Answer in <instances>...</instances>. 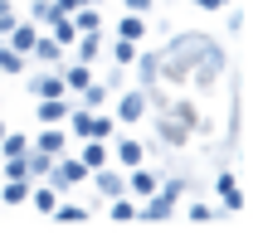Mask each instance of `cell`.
I'll return each instance as SVG.
<instances>
[{
    "instance_id": "obj_5",
    "label": "cell",
    "mask_w": 263,
    "mask_h": 243,
    "mask_svg": "<svg viewBox=\"0 0 263 243\" xmlns=\"http://www.w3.org/2000/svg\"><path fill=\"white\" fill-rule=\"evenodd\" d=\"M29 58H34V64H44V68H59L68 58V49L59 44L54 34H34V44H29Z\"/></svg>"
},
{
    "instance_id": "obj_12",
    "label": "cell",
    "mask_w": 263,
    "mask_h": 243,
    "mask_svg": "<svg viewBox=\"0 0 263 243\" xmlns=\"http://www.w3.org/2000/svg\"><path fill=\"white\" fill-rule=\"evenodd\" d=\"M59 78H64L68 93H83L88 83H93V64H78V58H64L59 64Z\"/></svg>"
},
{
    "instance_id": "obj_32",
    "label": "cell",
    "mask_w": 263,
    "mask_h": 243,
    "mask_svg": "<svg viewBox=\"0 0 263 243\" xmlns=\"http://www.w3.org/2000/svg\"><path fill=\"white\" fill-rule=\"evenodd\" d=\"M103 83H107V93H117V88H122V68L112 64V68H107V78H103Z\"/></svg>"
},
{
    "instance_id": "obj_37",
    "label": "cell",
    "mask_w": 263,
    "mask_h": 243,
    "mask_svg": "<svg viewBox=\"0 0 263 243\" xmlns=\"http://www.w3.org/2000/svg\"><path fill=\"white\" fill-rule=\"evenodd\" d=\"M88 5H103V0H88Z\"/></svg>"
},
{
    "instance_id": "obj_3",
    "label": "cell",
    "mask_w": 263,
    "mask_h": 243,
    "mask_svg": "<svg viewBox=\"0 0 263 243\" xmlns=\"http://www.w3.org/2000/svg\"><path fill=\"white\" fill-rule=\"evenodd\" d=\"M44 180L59 190V195H68L73 185H83V180H88V166H83L78 156H68V151H64V156H54V166H49V175H44Z\"/></svg>"
},
{
    "instance_id": "obj_7",
    "label": "cell",
    "mask_w": 263,
    "mask_h": 243,
    "mask_svg": "<svg viewBox=\"0 0 263 243\" xmlns=\"http://www.w3.org/2000/svg\"><path fill=\"white\" fill-rule=\"evenodd\" d=\"M112 160H117L122 170L146 166V141H137V136H117V141H112Z\"/></svg>"
},
{
    "instance_id": "obj_18",
    "label": "cell",
    "mask_w": 263,
    "mask_h": 243,
    "mask_svg": "<svg viewBox=\"0 0 263 243\" xmlns=\"http://www.w3.org/2000/svg\"><path fill=\"white\" fill-rule=\"evenodd\" d=\"M25 205H34L39 214H54V205H59V190L49 185V180H39V185H29V199Z\"/></svg>"
},
{
    "instance_id": "obj_16",
    "label": "cell",
    "mask_w": 263,
    "mask_h": 243,
    "mask_svg": "<svg viewBox=\"0 0 263 243\" xmlns=\"http://www.w3.org/2000/svg\"><path fill=\"white\" fill-rule=\"evenodd\" d=\"M132 68H137V88H156V83H161L156 49H151V54H137V58H132Z\"/></svg>"
},
{
    "instance_id": "obj_28",
    "label": "cell",
    "mask_w": 263,
    "mask_h": 243,
    "mask_svg": "<svg viewBox=\"0 0 263 243\" xmlns=\"http://www.w3.org/2000/svg\"><path fill=\"white\" fill-rule=\"evenodd\" d=\"M156 190H166L171 199H180V195H185V190H190V180H185V175H166V180H161Z\"/></svg>"
},
{
    "instance_id": "obj_15",
    "label": "cell",
    "mask_w": 263,
    "mask_h": 243,
    "mask_svg": "<svg viewBox=\"0 0 263 243\" xmlns=\"http://www.w3.org/2000/svg\"><path fill=\"white\" fill-rule=\"evenodd\" d=\"M29 146L44 151V156H64V151H68V131H64V121H59V127H44L34 141H29Z\"/></svg>"
},
{
    "instance_id": "obj_27",
    "label": "cell",
    "mask_w": 263,
    "mask_h": 243,
    "mask_svg": "<svg viewBox=\"0 0 263 243\" xmlns=\"http://www.w3.org/2000/svg\"><path fill=\"white\" fill-rule=\"evenodd\" d=\"M54 15H59V10H54V0H29V19H34V25H49Z\"/></svg>"
},
{
    "instance_id": "obj_30",
    "label": "cell",
    "mask_w": 263,
    "mask_h": 243,
    "mask_svg": "<svg viewBox=\"0 0 263 243\" xmlns=\"http://www.w3.org/2000/svg\"><path fill=\"white\" fill-rule=\"evenodd\" d=\"M15 19H20V15H15V5H10V0H0V39L15 29Z\"/></svg>"
},
{
    "instance_id": "obj_20",
    "label": "cell",
    "mask_w": 263,
    "mask_h": 243,
    "mask_svg": "<svg viewBox=\"0 0 263 243\" xmlns=\"http://www.w3.org/2000/svg\"><path fill=\"white\" fill-rule=\"evenodd\" d=\"M34 180H0V205H25Z\"/></svg>"
},
{
    "instance_id": "obj_21",
    "label": "cell",
    "mask_w": 263,
    "mask_h": 243,
    "mask_svg": "<svg viewBox=\"0 0 263 243\" xmlns=\"http://www.w3.org/2000/svg\"><path fill=\"white\" fill-rule=\"evenodd\" d=\"M103 103H107V83H103V78H93V83H88L83 93H78V107H88V112H98Z\"/></svg>"
},
{
    "instance_id": "obj_14",
    "label": "cell",
    "mask_w": 263,
    "mask_h": 243,
    "mask_svg": "<svg viewBox=\"0 0 263 243\" xmlns=\"http://www.w3.org/2000/svg\"><path fill=\"white\" fill-rule=\"evenodd\" d=\"M156 185H161V175H156L151 166H132V170H127V195H132V199H146Z\"/></svg>"
},
{
    "instance_id": "obj_11",
    "label": "cell",
    "mask_w": 263,
    "mask_h": 243,
    "mask_svg": "<svg viewBox=\"0 0 263 243\" xmlns=\"http://www.w3.org/2000/svg\"><path fill=\"white\" fill-rule=\"evenodd\" d=\"M29 97H68L59 68H44V73H29Z\"/></svg>"
},
{
    "instance_id": "obj_10",
    "label": "cell",
    "mask_w": 263,
    "mask_h": 243,
    "mask_svg": "<svg viewBox=\"0 0 263 243\" xmlns=\"http://www.w3.org/2000/svg\"><path fill=\"white\" fill-rule=\"evenodd\" d=\"M68 49H73L78 64H98V58H103V49H107V34H103V29H93V34H78Z\"/></svg>"
},
{
    "instance_id": "obj_4",
    "label": "cell",
    "mask_w": 263,
    "mask_h": 243,
    "mask_svg": "<svg viewBox=\"0 0 263 243\" xmlns=\"http://www.w3.org/2000/svg\"><path fill=\"white\" fill-rule=\"evenodd\" d=\"M146 112H151V93L146 88H127V93L117 97V121H122V127H137Z\"/></svg>"
},
{
    "instance_id": "obj_25",
    "label": "cell",
    "mask_w": 263,
    "mask_h": 243,
    "mask_svg": "<svg viewBox=\"0 0 263 243\" xmlns=\"http://www.w3.org/2000/svg\"><path fill=\"white\" fill-rule=\"evenodd\" d=\"M25 64H29L25 54H15L10 44H0V73H10V78H15V73H25Z\"/></svg>"
},
{
    "instance_id": "obj_35",
    "label": "cell",
    "mask_w": 263,
    "mask_h": 243,
    "mask_svg": "<svg viewBox=\"0 0 263 243\" xmlns=\"http://www.w3.org/2000/svg\"><path fill=\"white\" fill-rule=\"evenodd\" d=\"M195 5H200V10H224L229 0H195Z\"/></svg>"
},
{
    "instance_id": "obj_1",
    "label": "cell",
    "mask_w": 263,
    "mask_h": 243,
    "mask_svg": "<svg viewBox=\"0 0 263 243\" xmlns=\"http://www.w3.org/2000/svg\"><path fill=\"white\" fill-rule=\"evenodd\" d=\"M156 64H161V78L166 83H190L200 88V93H210V88L224 78V49L215 44L210 34H176L166 49H156Z\"/></svg>"
},
{
    "instance_id": "obj_33",
    "label": "cell",
    "mask_w": 263,
    "mask_h": 243,
    "mask_svg": "<svg viewBox=\"0 0 263 243\" xmlns=\"http://www.w3.org/2000/svg\"><path fill=\"white\" fill-rule=\"evenodd\" d=\"M78 5H88V0H54V10H59V15H73Z\"/></svg>"
},
{
    "instance_id": "obj_23",
    "label": "cell",
    "mask_w": 263,
    "mask_h": 243,
    "mask_svg": "<svg viewBox=\"0 0 263 243\" xmlns=\"http://www.w3.org/2000/svg\"><path fill=\"white\" fill-rule=\"evenodd\" d=\"M107 54H112L117 68H132V58L141 54V44H132V39H112V49H107Z\"/></svg>"
},
{
    "instance_id": "obj_8",
    "label": "cell",
    "mask_w": 263,
    "mask_h": 243,
    "mask_svg": "<svg viewBox=\"0 0 263 243\" xmlns=\"http://www.w3.org/2000/svg\"><path fill=\"white\" fill-rule=\"evenodd\" d=\"M88 180L98 185V195H103V199H112V195H127V175H122V170H112V166H98V170H88Z\"/></svg>"
},
{
    "instance_id": "obj_29",
    "label": "cell",
    "mask_w": 263,
    "mask_h": 243,
    "mask_svg": "<svg viewBox=\"0 0 263 243\" xmlns=\"http://www.w3.org/2000/svg\"><path fill=\"white\" fill-rule=\"evenodd\" d=\"M54 219H64V224H78V219H88V209H78V205H54Z\"/></svg>"
},
{
    "instance_id": "obj_31",
    "label": "cell",
    "mask_w": 263,
    "mask_h": 243,
    "mask_svg": "<svg viewBox=\"0 0 263 243\" xmlns=\"http://www.w3.org/2000/svg\"><path fill=\"white\" fill-rule=\"evenodd\" d=\"M185 214H190V219H195V224H205V219H215V214H219V209H210V205H190V209H185Z\"/></svg>"
},
{
    "instance_id": "obj_6",
    "label": "cell",
    "mask_w": 263,
    "mask_h": 243,
    "mask_svg": "<svg viewBox=\"0 0 263 243\" xmlns=\"http://www.w3.org/2000/svg\"><path fill=\"white\" fill-rule=\"evenodd\" d=\"M215 195H219V214H234V209H244V190H239V180H234V170H219L215 175Z\"/></svg>"
},
{
    "instance_id": "obj_22",
    "label": "cell",
    "mask_w": 263,
    "mask_h": 243,
    "mask_svg": "<svg viewBox=\"0 0 263 243\" xmlns=\"http://www.w3.org/2000/svg\"><path fill=\"white\" fill-rule=\"evenodd\" d=\"M49 166H54V156H44V151H34V146L25 151V170H29V180H44Z\"/></svg>"
},
{
    "instance_id": "obj_2",
    "label": "cell",
    "mask_w": 263,
    "mask_h": 243,
    "mask_svg": "<svg viewBox=\"0 0 263 243\" xmlns=\"http://www.w3.org/2000/svg\"><path fill=\"white\" fill-rule=\"evenodd\" d=\"M146 93H151V88H146ZM151 112H156V141H161V146H185V141L195 136V127H200L195 107L171 103V97H156V93H151Z\"/></svg>"
},
{
    "instance_id": "obj_9",
    "label": "cell",
    "mask_w": 263,
    "mask_h": 243,
    "mask_svg": "<svg viewBox=\"0 0 263 243\" xmlns=\"http://www.w3.org/2000/svg\"><path fill=\"white\" fill-rule=\"evenodd\" d=\"M176 205H180V199H171L166 190H151V195L137 205V219H171V214H176Z\"/></svg>"
},
{
    "instance_id": "obj_36",
    "label": "cell",
    "mask_w": 263,
    "mask_h": 243,
    "mask_svg": "<svg viewBox=\"0 0 263 243\" xmlns=\"http://www.w3.org/2000/svg\"><path fill=\"white\" fill-rule=\"evenodd\" d=\"M5 131H10V127H5V117H0V136H5Z\"/></svg>"
},
{
    "instance_id": "obj_13",
    "label": "cell",
    "mask_w": 263,
    "mask_h": 243,
    "mask_svg": "<svg viewBox=\"0 0 263 243\" xmlns=\"http://www.w3.org/2000/svg\"><path fill=\"white\" fill-rule=\"evenodd\" d=\"M68 97H34V117H39V127H59V121L68 117Z\"/></svg>"
},
{
    "instance_id": "obj_26",
    "label": "cell",
    "mask_w": 263,
    "mask_h": 243,
    "mask_svg": "<svg viewBox=\"0 0 263 243\" xmlns=\"http://www.w3.org/2000/svg\"><path fill=\"white\" fill-rule=\"evenodd\" d=\"M25 151H29L25 131H5V136H0V156H25Z\"/></svg>"
},
{
    "instance_id": "obj_34",
    "label": "cell",
    "mask_w": 263,
    "mask_h": 243,
    "mask_svg": "<svg viewBox=\"0 0 263 243\" xmlns=\"http://www.w3.org/2000/svg\"><path fill=\"white\" fill-rule=\"evenodd\" d=\"M127 10L132 15H151V0H127Z\"/></svg>"
},
{
    "instance_id": "obj_17",
    "label": "cell",
    "mask_w": 263,
    "mask_h": 243,
    "mask_svg": "<svg viewBox=\"0 0 263 243\" xmlns=\"http://www.w3.org/2000/svg\"><path fill=\"white\" fill-rule=\"evenodd\" d=\"M78 160H83L88 170H98V166H107V160H112V151H107V141L83 136V151H78Z\"/></svg>"
},
{
    "instance_id": "obj_19",
    "label": "cell",
    "mask_w": 263,
    "mask_h": 243,
    "mask_svg": "<svg viewBox=\"0 0 263 243\" xmlns=\"http://www.w3.org/2000/svg\"><path fill=\"white\" fill-rule=\"evenodd\" d=\"M117 39H132V44H141V39H146V15H127L117 19Z\"/></svg>"
},
{
    "instance_id": "obj_24",
    "label": "cell",
    "mask_w": 263,
    "mask_h": 243,
    "mask_svg": "<svg viewBox=\"0 0 263 243\" xmlns=\"http://www.w3.org/2000/svg\"><path fill=\"white\" fill-rule=\"evenodd\" d=\"M49 34H54L59 39V44H73V39H78V29H73V19H68V15H54V19H49Z\"/></svg>"
}]
</instances>
